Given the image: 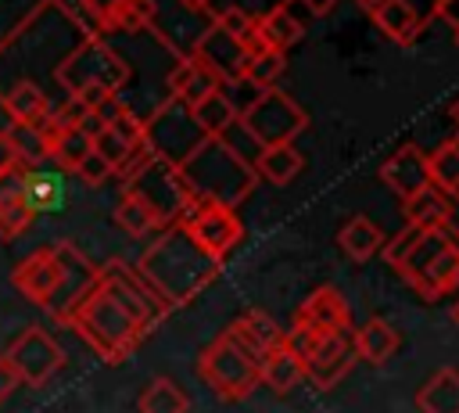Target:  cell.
I'll use <instances>...</instances> for the list:
<instances>
[{"mask_svg":"<svg viewBox=\"0 0 459 413\" xmlns=\"http://www.w3.org/2000/svg\"><path fill=\"white\" fill-rule=\"evenodd\" d=\"M86 36H93L90 25L65 0H39L0 40V97L14 86H36L57 108L65 101L57 68Z\"/></svg>","mask_w":459,"mask_h":413,"instance_id":"1","label":"cell"},{"mask_svg":"<svg viewBox=\"0 0 459 413\" xmlns=\"http://www.w3.org/2000/svg\"><path fill=\"white\" fill-rule=\"evenodd\" d=\"M133 269H136L140 280L161 298V305L172 312V309L190 305V302L222 273V262L212 259V255L176 223V226H165V230L143 248V255L136 259Z\"/></svg>","mask_w":459,"mask_h":413,"instance_id":"2","label":"cell"},{"mask_svg":"<svg viewBox=\"0 0 459 413\" xmlns=\"http://www.w3.org/2000/svg\"><path fill=\"white\" fill-rule=\"evenodd\" d=\"M380 255L427 302H437L459 287V230L452 223L405 226L398 237L384 241Z\"/></svg>","mask_w":459,"mask_h":413,"instance_id":"3","label":"cell"},{"mask_svg":"<svg viewBox=\"0 0 459 413\" xmlns=\"http://www.w3.org/2000/svg\"><path fill=\"white\" fill-rule=\"evenodd\" d=\"M176 169L186 180L194 198L215 201V205H226V208H237L258 187V176H255L251 162L226 136H204Z\"/></svg>","mask_w":459,"mask_h":413,"instance_id":"4","label":"cell"},{"mask_svg":"<svg viewBox=\"0 0 459 413\" xmlns=\"http://www.w3.org/2000/svg\"><path fill=\"white\" fill-rule=\"evenodd\" d=\"M65 327H72L111 366L126 363L147 338V330L136 323V316L100 284H93V291L65 316Z\"/></svg>","mask_w":459,"mask_h":413,"instance_id":"5","label":"cell"},{"mask_svg":"<svg viewBox=\"0 0 459 413\" xmlns=\"http://www.w3.org/2000/svg\"><path fill=\"white\" fill-rule=\"evenodd\" d=\"M57 83L65 97H79L90 111H97L104 101L122 93L129 83V65L104 36H86L57 68Z\"/></svg>","mask_w":459,"mask_h":413,"instance_id":"6","label":"cell"},{"mask_svg":"<svg viewBox=\"0 0 459 413\" xmlns=\"http://www.w3.org/2000/svg\"><path fill=\"white\" fill-rule=\"evenodd\" d=\"M197 377L222 399V402H244L262 381H258V359L233 341L226 330L215 334L201 356H197Z\"/></svg>","mask_w":459,"mask_h":413,"instance_id":"7","label":"cell"},{"mask_svg":"<svg viewBox=\"0 0 459 413\" xmlns=\"http://www.w3.org/2000/svg\"><path fill=\"white\" fill-rule=\"evenodd\" d=\"M122 190L133 194V198L154 215L158 230L176 226L179 215L186 212V205L194 201V194H190L186 180L179 176V169H176L172 162L154 158V154H151L136 172H129V176L122 180Z\"/></svg>","mask_w":459,"mask_h":413,"instance_id":"8","label":"cell"},{"mask_svg":"<svg viewBox=\"0 0 459 413\" xmlns=\"http://www.w3.org/2000/svg\"><path fill=\"white\" fill-rule=\"evenodd\" d=\"M237 122L258 147H276V144H294V136L305 133L308 115L290 93L273 86V90H258L237 111Z\"/></svg>","mask_w":459,"mask_h":413,"instance_id":"9","label":"cell"},{"mask_svg":"<svg viewBox=\"0 0 459 413\" xmlns=\"http://www.w3.org/2000/svg\"><path fill=\"white\" fill-rule=\"evenodd\" d=\"M201 140H204V133H201L194 111H190L183 101H176V97H165V101L143 119V144H147L151 154L161 158V162L179 165Z\"/></svg>","mask_w":459,"mask_h":413,"instance_id":"10","label":"cell"},{"mask_svg":"<svg viewBox=\"0 0 459 413\" xmlns=\"http://www.w3.org/2000/svg\"><path fill=\"white\" fill-rule=\"evenodd\" d=\"M179 226L219 262H226V255L244 237V223H240L237 208H226V205H215V201H201V198H194L186 205V212L179 215Z\"/></svg>","mask_w":459,"mask_h":413,"instance_id":"11","label":"cell"},{"mask_svg":"<svg viewBox=\"0 0 459 413\" xmlns=\"http://www.w3.org/2000/svg\"><path fill=\"white\" fill-rule=\"evenodd\" d=\"M97 284L104 287V291H111L133 316H136V323L151 334L165 316H169V309L161 305V298L140 280V273L129 266V262H122V259H108L104 266H97Z\"/></svg>","mask_w":459,"mask_h":413,"instance_id":"12","label":"cell"},{"mask_svg":"<svg viewBox=\"0 0 459 413\" xmlns=\"http://www.w3.org/2000/svg\"><path fill=\"white\" fill-rule=\"evenodd\" d=\"M4 356L11 359L18 381H22V384H32V388L47 384V381L65 366L61 345H57L43 327H25V330L7 345Z\"/></svg>","mask_w":459,"mask_h":413,"instance_id":"13","label":"cell"},{"mask_svg":"<svg viewBox=\"0 0 459 413\" xmlns=\"http://www.w3.org/2000/svg\"><path fill=\"white\" fill-rule=\"evenodd\" d=\"M54 251H57L61 280H57V291H54L47 312H50L57 323H65V316H68V312L93 291V284H97V266H93L72 241H57Z\"/></svg>","mask_w":459,"mask_h":413,"instance_id":"14","label":"cell"},{"mask_svg":"<svg viewBox=\"0 0 459 413\" xmlns=\"http://www.w3.org/2000/svg\"><path fill=\"white\" fill-rule=\"evenodd\" d=\"M355 366V345H351V330H337V334H323L319 345L312 348V356L305 359V381L316 391H330L337 388L348 370Z\"/></svg>","mask_w":459,"mask_h":413,"instance_id":"15","label":"cell"},{"mask_svg":"<svg viewBox=\"0 0 459 413\" xmlns=\"http://www.w3.org/2000/svg\"><path fill=\"white\" fill-rule=\"evenodd\" d=\"M90 32L93 36H115V32H140L154 25V0H79Z\"/></svg>","mask_w":459,"mask_h":413,"instance_id":"16","label":"cell"},{"mask_svg":"<svg viewBox=\"0 0 459 413\" xmlns=\"http://www.w3.org/2000/svg\"><path fill=\"white\" fill-rule=\"evenodd\" d=\"M57 280H61V266H57V251L54 244L47 248H36L32 255H25L14 269H11V284L39 309L50 305L54 291H57Z\"/></svg>","mask_w":459,"mask_h":413,"instance_id":"17","label":"cell"},{"mask_svg":"<svg viewBox=\"0 0 459 413\" xmlns=\"http://www.w3.org/2000/svg\"><path fill=\"white\" fill-rule=\"evenodd\" d=\"M186 54H194L197 61H204V65H208L222 83L240 79L244 61H247V54H244L240 40H237L233 32H226L219 22H208V29L194 40V47H190Z\"/></svg>","mask_w":459,"mask_h":413,"instance_id":"18","label":"cell"},{"mask_svg":"<svg viewBox=\"0 0 459 413\" xmlns=\"http://www.w3.org/2000/svg\"><path fill=\"white\" fill-rule=\"evenodd\" d=\"M143 144V119L133 108L115 111L97 133H93V151L111 165V176L122 169V162L129 158L133 147Z\"/></svg>","mask_w":459,"mask_h":413,"instance_id":"19","label":"cell"},{"mask_svg":"<svg viewBox=\"0 0 459 413\" xmlns=\"http://www.w3.org/2000/svg\"><path fill=\"white\" fill-rule=\"evenodd\" d=\"M294 327H308L316 334H337V330H351V309L344 302V294L330 284L316 287L294 312Z\"/></svg>","mask_w":459,"mask_h":413,"instance_id":"20","label":"cell"},{"mask_svg":"<svg viewBox=\"0 0 459 413\" xmlns=\"http://www.w3.org/2000/svg\"><path fill=\"white\" fill-rule=\"evenodd\" d=\"M165 90H169V97H176V101H183L186 108H194V104L204 101L208 93L222 90V79H219L204 61H197L194 54H179V57L172 61L169 75H165Z\"/></svg>","mask_w":459,"mask_h":413,"instance_id":"21","label":"cell"},{"mask_svg":"<svg viewBox=\"0 0 459 413\" xmlns=\"http://www.w3.org/2000/svg\"><path fill=\"white\" fill-rule=\"evenodd\" d=\"M380 180L405 201L412 198L416 190H423L430 183V172H427V154L416 147V144H402L398 151H391L380 165Z\"/></svg>","mask_w":459,"mask_h":413,"instance_id":"22","label":"cell"},{"mask_svg":"<svg viewBox=\"0 0 459 413\" xmlns=\"http://www.w3.org/2000/svg\"><path fill=\"white\" fill-rule=\"evenodd\" d=\"M258 36H262V43L269 50L287 54L305 36V18L298 14V4L294 0H280L269 11H262L258 14Z\"/></svg>","mask_w":459,"mask_h":413,"instance_id":"23","label":"cell"},{"mask_svg":"<svg viewBox=\"0 0 459 413\" xmlns=\"http://www.w3.org/2000/svg\"><path fill=\"white\" fill-rule=\"evenodd\" d=\"M226 334H230L233 341H240L255 359H262L269 348H276V345L283 341L280 323H276L269 312H262V309H247V312H240V316L226 327Z\"/></svg>","mask_w":459,"mask_h":413,"instance_id":"24","label":"cell"},{"mask_svg":"<svg viewBox=\"0 0 459 413\" xmlns=\"http://www.w3.org/2000/svg\"><path fill=\"white\" fill-rule=\"evenodd\" d=\"M351 345H355V359H362L369 366H384L398 352L402 334L384 316H373V320H366L362 327L351 330Z\"/></svg>","mask_w":459,"mask_h":413,"instance_id":"25","label":"cell"},{"mask_svg":"<svg viewBox=\"0 0 459 413\" xmlns=\"http://www.w3.org/2000/svg\"><path fill=\"white\" fill-rule=\"evenodd\" d=\"M369 14H373V25H377L387 40H394L398 47H412V43L420 40V32L427 29V22H423L405 0H380Z\"/></svg>","mask_w":459,"mask_h":413,"instance_id":"26","label":"cell"},{"mask_svg":"<svg viewBox=\"0 0 459 413\" xmlns=\"http://www.w3.org/2000/svg\"><path fill=\"white\" fill-rule=\"evenodd\" d=\"M258 381L265 388H273L276 395H287L294 391L301 381H305V363L280 341L276 348H269L262 359H258Z\"/></svg>","mask_w":459,"mask_h":413,"instance_id":"27","label":"cell"},{"mask_svg":"<svg viewBox=\"0 0 459 413\" xmlns=\"http://www.w3.org/2000/svg\"><path fill=\"white\" fill-rule=\"evenodd\" d=\"M452 208H455V201L445 190H437L434 183H427L423 190H416L412 198L402 201L405 226H445V223H452Z\"/></svg>","mask_w":459,"mask_h":413,"instance_id":"28","label":"cell"},{"mask_svg":"<svg viewBox=\"0 0 459 413\" xmlns=\"http://www.w3.org/2000/svg\"><path fill=\"white\" fill-rule=\"evenodd\" d=\"M337 248L351 259V262H366L373 255H380L384 248V230L366 219V215H348V223L337 230Z\"/></svg>","mask_w":459,"mask_h":413,"instance_id":"29","label":"cell"},{"mask_svg":"<svg viewBox=\"0 0 459 413\" xmlns=\"http://www.w3.org/2000/svg\"><path fill=\"white\" fill-rule=\"evenodd\" d=\"M43 133H47V158L57 162V165L68 169V172H75L79 162L93 151V136H90L86 129H79V126H72V129H57V126L47 122Z\"/></svg>","mask_w":459,"mask_h":413,"instance_id":"30","label":"cell"},{"mask_svg":"<svg viewBox=\"0 0 459 413\" xmlns=\"http://www.w3.org/2000/svg\"><path fill=\"white\" fill-rule=\"evenodd\" d=\"M0 108L18 126H47L50 122V111H54L50 97L43 90H36V86H14L11 93L0 97Z\"/></svg>","mask_w":459,"mask_h":413,"instance_id":"31","label":"cell"},{"mask_svg":"<svg viewBox=\"0 0 459 413\" xmlns=\"http://www.w3.org/2000/svg\"><path fill=\"white\" fill-rule=\"evenodd\" d=\"M251 169H255V176H262V180H269V183L283 187V183H290V180L305 169V154H301L294 144L262 147V151H258V158L251 162Z\"/></svg>","mask_w":459,"mask_h":413,"instance_id":"32","label":"cell"},{"mask_svg":"<svg viewBox=\"0 0 459 413\" xmlns=\"http://www.w3.org/2000/svg\"><path fill=\"white\" fill-rule=\"evenodd\" d=\"M420 413H459V370L445 366L434 377H427L416 391Z\"/></svg>","mask_w":459,"mask_h":413,"instance_id":"33","label":"cell"},{"mask_svg":"<svg viewBox=\"0 0 459 413\" xmlns=\"http://www.w3.org/2000/svg\"><path fill=\"white\" fill-rule=\"evenodd\" d=\"M136 409L140 413H186L190 399L172 377H154V381L143 384V391L136 399Z\"/></svg>","mask_w":459,"mask_h":413,"instance_id":"34","label":"cell"},{"mask_svg":"<svg viewBox=\"0 0 459 413\" xmlns=\"http://www.w3.org/2000/svg\"><path fill=\"white\" fill-rule=\"evenodd\" d=\"M190 111H194V119H197V126H201V133H204V136H226V133H230V126L237 122V104H233L222 90L208 93V97H204V101H197Z\"/></svg>","mask_w":459,"mask_h":413,"instance_id":"35","label":"cell"},{"mask_svg":"<svg viewBox=\"0 0 459 413\" xmlns=\"http://www.w3.org/2000/svg\"><path fill=\"white\" fill-rule=\"evenodd\" d=\"M427 172H430V183L452 198V190L459 187V136L441 140L427 154Z\"/></svg>","mask_w":459,"mask_h":413,"instance_id":"36","label":"cell"},{"mask_svg":"<svg viewBox=\"0 0 459 413\" xmlns=\"http://www.w3.org/2000/svg\"><path fill=\"white\" fill-rule=\"evenodd\" d=\"M7 140H11V151H14L18 165L36 169L39 162H47V133H43V126H18V122H11Z\"/></svg>","mask_w":459,"mask_h":413,"instance_id":"37","label":"cell"},{"mask_svg":"<svg viewBox=\"0 0 459 413\" xmlns=\"http://www.w3.org/2000/svg\"><path fill=\"white\" fill-rule=\"evenodd\" d=\"M25 205L39 215V212H50L61 205V180L47 169H25Z\"/></svg>","mask_w":459,"mask_h":413,"instance_id":"38","label":"cell"},{"mask_svg":"<svg viewBox=\"0 0 459 413\" xmlns=\"http://www.w3.org/2000/svg\"><path fill=\"white\" fill-rule=\"evenodd\" d=\"M283 72H287V54H280V50H262V54H255V57L244 61L240 83H251L255 90H273Z\"/></svg>","mask_w":459,"mask_h":413,"instance_id":"39","label":"cell"},{"mask_svg":"<svg viewBox=\"0 0 459 413\" xmlns=\"http://www.w3.org/2000/svg\"><path fill=\"white\" fill-rule=\"evenodd\" d=\"M111 215H115V223H118L129 237L161 233V230H158V223H154V215H151V212H147L133 194H126V190L118 194V201H115V212H111Z\"/></svg>","mask_w":459,"mask_h":413,"instance_id":"40","label":"cell"},{"mask_svg":"<svg viewBox=\"0 0 459 413\" xmlns=\"http://www.w3.org/2000/svg\"><path fill=\"white\" fill-rule=\"evenodd\" d=\"M32 219H36V212L25 205V198L22 201H11V205H0V237L4 241L22 237L32 226Z\"/></svg>","mask_w":459,"mask_h":413,"instance_id":"41","label":"cell"},{"mask_svg":"<svg viewBox=\"0 0 459 413\" xmlns=\"http://www.w3.org/2000/svg\"><path fill=\"white\" fill-rule=\"evenodd\" d=\"M75 176L82 180V183H90V187H100L108 176H111V165L97 154V151H90L82 162H79V169H75Z\"/></svg>","mask_w":459,"mask_h":413,"instance_id":"42","label":"cell"},{"mask_svg":"<svg viewBox=\"0 0 459 413\" xmlns=\"http://www.w3.org/2000/svg\"><path fill=\"white\" fill-rule=\"evenodd\" d=\"M22 381H18V373H14V366H11V359L0 352V402H7L11 395H14V388H18Z\"/></svg>","mask_w":459,"mask_h":413,"instance_id":"43","label":"cell"},{"mask_svg":"<svg viewBox=\"0 0 459 413\" xmlns=\"http://www.w3.org/2000/svg\"><path fill=\"white\" fill-rule=\"evenodd\" d=\"M434 18L448 22V25H452V32H455V29H459V0H437V11H434Z\"/></svg>","mask_w":459,"mask_h":413,"instance_id":"44","label":"cell"},{"mask_svg":"<svg viewBox=\"0 0 459 413\" xmlns=\"http://www.w3.org/2000/svg\"><path fill=\"white\" fill-rule=\"evenodd\" d=\"M294 4H301L308 14H316V18H319V14H330L337 0H294Z\"/></svg>","mask_w":459,"mask_h":413,"instance_id":"45","label":"cell"},{"mask_svg":"<svg viewBox=\"0 0 459 413\" xmlns=\"http://www.w3.org/2000/svg\"><path fill=\"white\" fill-rule=\"evenodd\" d=\"M405 4H409L423 22H430V18H434V11H437V0H405Z\"/></svg>","mask_w":459,"mask_h":413,"instance_id":"46","label":"cell"},{"mask_svg":"<svg viewBox=\"0 0 459 413\" xmlns=\"http://www.w3.org/2000/svg\"><path fill=\"white\" fill-rule=\"evenodd\" d=\"M14 165V151H11V140H7V129H0V172Z\"/></svg>","mask_w":459,"mask_h":413,"instance_id":"47","label":"cell"},{"mask_svg":"<svg viewBox=\"0 0 459 413\" xmlns=\"http://www.w3.org/2000/svg\"><path fill=\"white\" fill-rule=\"evenodd\" d=\"M448 115H452V122H455V126H459V97H455V101H452V108H448Z\"/></svg>","mask_w":459,"mask_h":413,"instance_id":"48","label":"cell"},{"mask_svg":"<svg viewBox=\"0 0 459 413\" xmlns=\"http://www.w3.org/2000/svg\"><path fill=\"white\" fill-rule=\"evenodd\" d=\"M359 4H362V7H366V11H373V7H377V4H380V0H359Z\"/></svg>","mask_w":459,"mask_h":413,"instance_id":"49","label":"cell"},{"mask_svg":"<svg viewBox=\"0 0 459 413\" xmlns=\"http://www.w3.org/2000/svg\"><path fill=\"white\" fill-rule=\"evenodd\" d=\"M452 323H455V327H459V302H455V305H452Z\"/></svg>","mask_w":459,"mask_h":413,"instance_id":"50","label":"cell"},{"mask_svg":"<svg viewBox=\"0 0 459 413\" xmlns=\"http://www.w3.org/2000/svg\"><path fill=\"white\" fill-rule=\"evenodd\" d=\"M452 201H455V205H459V187H455V190H452Z\"/></svg>","mask_w":459,"mask_h":413,"instance_id":"51","label":"cell"},{"mask_svg":"<svg viewBox=\"0 0 459 413\" xmlns=\"http://www.w3.org/2000/svg\"><path fill=\"white\" fill-rule=\"evenodd\" d=\"M455 47H459V29H455Z\"/></svg>","mask_w":459,"mask_h":413,"instance_id":"52","label":"cell"}]
</instances>
